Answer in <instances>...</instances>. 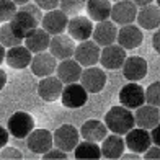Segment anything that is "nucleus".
Returning a JSON list of instances; mask_svg holds the SVG:
<instances>
[{
  "label": "nucleus",
  "instance_id": "obj_20",
  "mask_svg": "<svg viewBox=\"0 0 160 160\" xmlns=\"http://www.w3.org/2000/svg\"><path fill=\"white\" fill-rule=\"evenodd\" d=\"M134 121L137 128L142 129H152L160 122V111L158 108L154 105H142L139 108H136V114H134Z\"/></svg>",
  "mask_w": 160,
  "mask_h": 160
},
{
  "label": "nucleus",
  "instance_id": "obj_40",
  "mask_svg": "<svg viewBox=\"0 0 160 160\" xmlns=\"http://www.w3.org/2000/svg\"><path fill=\"white\" fill-rule=\"evenodd\" d=\"M152 48H154V51L157 54H160V28L152 36Z\"/></svg>",
  "mask_w": 160,
  "mask_h": 160
},
{
  "label": "nucleus",
  "instance_id": "obj_33",
  "mask_svg": "<svg viewBox=\"0 0 160 160\" xmlns=\"http://www.w3.org/2000/svg\"><path fill=\"white\" fill-rule=\"evenodd\" d=\"M145 103L160 108V82H154L145 88Z\"/></svg>",
  "mask_w": 160,
  "mask_h": 160
},
{
  "label": "nucleus",
  "instance_id": "obj_1",
  "mask_svg": "<svg viewBox=\"0 0 160 160\" xmlns=\"http://www.w3.org/2000/svg\"><path fill=\"white\" fill-rule=\"evenodd\" d=\"M105 124L108 131H111V132L126 136V132H129L136 126V121H134V114L129 108L118 105V106H111L108 110L105 116Z\"/></svg>",
  "mask_w": 160,
  "mask_h": 160
},
{
  "label": "nucleus",
  "instance_id": "obj_31",
  "mask_svg": "<svg viewBox=\"0 0 160 160\" xmlns=\"http://www.w3.org/2000/svg\"><path fill=\"white\" fill-rule=\"evenodd\" d=\"M85 5H87V0H61V2H59L61 10H62L67 17H75V15H78Z\"/></svg>",
  "mask_w": 160,
  "mask_h": 160
},
{
  "label": "nucleus",
  "instance_id": "obj_45",
  "mask_svg": "<svg viewBox=\"0 0 160 160\" xmlns=\"http://www.w3.org/2000/svg\"><path fill=\"white\" fill-rule=\"evenodd\" d=\"M13 2H15L17 5H20V7H21V5H26V3H30V0H13Z\"/></svg>",
  "mask_w": 160,
  "mask_h": 160
},
{
  "label": "nucleus",
  "instance_id": "obj_15",
  "mask_svg": "<svg viewBox=\"0 0 160 160\" xmlns=\"http://www.w3.org/2000/svg\"><path fill=\"white\" fill-rule=\"evenodd\" d=\"M28 139V149L34 154H46L49 149H52L54 144V136L49 132L48 129H33L30 136L26 137Z\"/></svg>",
  "mask_w": 160,
  "mask_h": 160
},
{
  "label": "nucleus",
  "instance_id": "obj_4",
  "mask_svg": "<svg viewBox=\"0 0 160 160\" xmlns=\"http://www.w3.org/2000/svg\"><path fill=\"white\" fill-rule=\"evenodd\" d=\"M100 54H101V46H98L95 41H80L78 46H75L74 57L82 67H92L100 62Z\"/></svg>",
  "mask_w": 160,
  "mask_h": 160
},
{
  "label": "nucleus",
  "instance_id": "obj_24",
  "mask_svg": "<svg viewBox=\"0 0 160 160\" xmlns=\"http://www.w3.org/2000/svg\"><path fill=\"white\" fill-rule=\"evenodd\" d=\"M136 20L142 30H157L160 26V7L154 3L141 7Z\"/></svg>",
  "mask_w": 160,
  "mask_h": 160
},
{
  "label": "nucleus",
  "instance_id": "obj_30",
  "mask_svg": "<svg viewBox=\"0 0 160 160\" xmlns=\"http://www.w3.org/2000/svg\"><path fill=\"white\" fill-rule=\"evenodd\" d=\"M0 42L8 49V48H13V46H20L21 42H23V39L18 38V36L13 33L10 23H5L0 26Z\"/></svg>",
  "mask_w": 160,
  "mask_h": 160
},
{
  "label": "nucleus",
  "instance_id": "obj_43",
  "mask_svg": "<svg viewBox=\"0 0 160 160\" xmlns=\"http://www.w3.org/2000/svg\"><path fill=\"white\" fill-rule=\"evenodd\" d=\"M132 2H134L137 7H145V5H150L154 0H132Z\"/></svg>",
  "mask_w": 160,
  "mask_h": 160
},
{
  "label": "nucleus",
  "instance_id": "obj_36",
  "mask_svg": "<svg viewBox=\"0 0 160 160\" xmlns=\"http://www.w3.org/2000/svg\"><path fill=\"white\" fill-rule=\"evenodd\" d=\"M59 2L61 0H34V3L39 7L41 10H46V12H49V10H56L57 7H59Z\"/></svg>",
  "mask_w": 160,
  "mask_h": 160
},
{
  "label": "nucleus",
  "instance_id": "obj_35",
  "mask_svg": "<svg viewBox=\"0 0 160 160\" xmlns=\"http://www.w3.org/2000/svg\"><path fill=\"white\" fill-rule=\"evenodd\" d=\"M42 158L44 160H57V158H61V160H65L67 158V152H64L61 150L59 147H56V149H49L46 154H42Z\"/></svg>",
  "mask_w": 160,
  "mask_h": 160
},
{
  "label": "nucleus",
  "instance_id": "obj_39",
  "mask_svg": "<svg viewBox=\"0 0 160 160\" xmlns=\"http://www.w3.org/2000/svg\"><path fill=\"white\" fill-rule=\"evenodd\" d=\"M8 129H5V128H2L0 126V150H2L5 145H7V142H8Z\"/></svg>",
  "mask_w": 160,
  "mask_h": 160
},
{
  "label": "nucleus",
  "instance_id": "obj_7",
  "mask_svg": "<svg viewBox=\"0 0 160 160\" xmlns=\"http://www.w3.org/2000/svg\"><path fill=\"white\" fill-rule=\"evenodd\" d=\"M52 136H54V145L64 152L74 150L80 141L78 129L72 124H62L61 128L56 129V132Z\"/></svg>",
  "mask_w": 160,
  "mask_h": 160
},
{
  "label": "nucleus",
  "instance_id": "obj_38",
  "mask_svg": "<svg viewBox=\"0 0 160 160\" xmlns=\"http://www.w3.org/2000/svg\"><path fill=\"white\" fill-rule=\"evenodd\" d=\"M150 137H152V144L160 147V122H158L155 128L150 129Z\"/></svg>",
  "mask_w": 160,
  "mask_h": 160
},
{
  "label": "nucleus",
  "instance_id": "obj_3",
  "mask_svg": "<svg viewBox=\"0 0 160 160\" xmlns=\"http://www.w3.org/2000/svg\"><path fill=\"white\" fill-rule=\"evenodd\" d=\"M87 100H88V92L85 90V87L78 82L74 83H67L62 90L61 95V101L65 108L70 110H77V108L85 106Z\"/></svg>",
  "mask_w": 160,
  "mask_h": 160
},
{
  "label": "nucleus",
  "instance_id": "obj_32",
  "mask_svg": "<svg viewBox=\"0 0 160 160\" xmlns=\"http://www.w3.org/2000/svg\"><path fill=\"white\" fill-rule=\"evenodd\" d=\"M17 12V3L13 0H0V23H8Z\"/></svg>",
  "mask_w": 160,
  "mask_h": 160
},
{
  "label": "nucleus",
  "instance_id": "obj_44",
  "mask_svg": "<svg viewBox=\"0 0 160 160\" xmlns=\"http://www.w3.org/2000/svg\"><path fill=\"white\" fill-rule=\"evenodd\" d=\"M5 54H7V48L0 42V64H2L5 61Z\"/></svg>",
  "mask_w": 160,
  "mask_h": 160
},
{
  "label": "nucleus",
  "instance_id": "obj_42",
  "mask_svg": "<svg viewBox=\"0 0 160 160\" xmlns=\"http://www.w3.org/2000/svg\"><path fill=\"white\" fill-rule=\"evenodd\" d=\"M5 85H7V74H5V70L0 69V92L3 90Z\"/></svg>",
  "mask_w": 160,
  "mask_h": 160
},
{
  "label": "nucleus",
  "instance_id": "obj_6",
  "mask_svg": "<svg viewBox=\"0 0 160 160\" xmlns=\"http://www.w3.org/2000/svg\"><path fill=\"white\" fill-rule=\"evenodd\" d=\"M137 5L132 0H119L113 3L110 18L116 25H131L137 18Z\"/></svg>",
  "mask_w": 160,
  "mask_h": 160
},
{
  "label": "nucleus",
  "instance_id": "obj_46",
  "mask_svg": "<svg viewBox=\"0 0 160 160\" xmlns=\"http://www.w3.org/2000/svg\"><path fill=\"white\" fill-rule=\"evenodd\" d=\"M155 2H157V5H158V7H160V0H155Z\"/></svg>",
  "mask_w": 160,
  "mask_h": 160
},
{
  "label": "nucleus",
  "instance_id": "obj_27",
  "mask_svg": "<svg viewBox=\"0 0 160 160\" xmlns=\"http://www.w3.org/2000/svg\"><path fill=\"white\" fill-rule=\"evenodd\" d=\"M80 134L85 141L92 142H101L108 136V128L103 121L100 119H88L80 128Z\"/></svg>",
  "mask_w": 160,
  "mask_h": 160
},
{
  "label": "nucleus",
  "instance_id": "obj_14",
  "mask_svg": "<svg viewBox=\"0 0 160 160\" xmlns=\"http://www.w3.org/2000/svg\"><path fill=\"white\" fill-rule=\"evenodd\" d=\"M49 52L59 61L70 59V57H74V52H75V42L70 36L54 34V38H51Z\"/></svg>",
  "mask_w": 160,
  "mask_h": 160
},
{
  "label": "nucleus",
  "instance_id": "obj_5",
  "mask_svg": "<svg viewBox=\"0 0 160 160\" xmlns=\"http://www.w3.org/2000/svg\"><path fill=\"white\" fill-rule=\"evenodd\" d=\"M8 23H10V26H12L13 33H15L18 38H21V39L25 41L26 36L30 34L34 28H38L39 20L36 18L34 15H31L30 12H26V10H23V8L20 7V10L15 13V17H13Z\"/></svg>",
  "mask_w": 160,
  "mask_h": 160
},
{
  "label": "nucleus",
  "instance_id": "obj_11",
  "mask_svg": "<svg viewBox=\"0 0 160 160\" xmlns=\"http://www.w3.org/2000/svg\"><path fill=\"white\" fill-rule=\"evenodd\" d=\"M67 31L69 36L74 41H87L92 38L93 34V23L88 17H82V15H75L69 20L67 25Z\"/></svg>",
  "mask_w": 160,
  "mask_h": 160
},
{
  "label": "nucleus",
  "instance_id": "obj_9",
  "mask_svg": "<svg viewBox=\"0 0 160 160\" xmlns=\"http://www.w3.org/2000/svg\"><path fill=\"white\" fill-rule=\"evenodd\" d=\"M126 49L119 44H110L101 49L100 54V64L108 70H118L122 67L126 61Z\"/></svg>",
  "mask_w": 160,
  "mask_h": 160
},
{
  "label": "nucleus",
  "instance_id": "obj_26",
  "mask_svg": "<svg viewBox=\"0 0 160 160\" xmlns=\"http://www.w3.org/2000/svg\"><path fill=\"white\" fill-rule=\"evenodd\" d=\"M101 157L103 158H121V155L124 154L126 149V142L119 134H111L106 136L101 141Z\"/></svg>",
  "mask_w": 160,
  "mask_h": 160
},
{
  "label": "nucleus",
  "instance_id": "obj_37",
  "mask_svg": "<svg viewBox=\"0 0 160 160\" xmlns=\"http://www.w3.org/2000/svg\"><path fill=\"white\" fill-rule=\"evenodd\" d=\"M144 154H145L144 155L145 160H157V158L160 160V147H158V145H150Z\"/></svg>",
  "mask_w": 160,
  "mask_h": 160
},
{
  "label": "nucleus",
  "instance_id": "obj_34",
  "mask_svg": "<svg viewBox=\"0 0 160 160\" xmlns=\"http://www.w3.org/2000/svg\"><path fill=\"white\" fill-rule=\"evenodd\" d=\"M5 158H10V160H20V158H23V154L18 150V149H15V147H5L0 150V160H5Z\"/></svg>",
  "mask_w": 160,
  "mask_h": 160
},
{
  "label": "nucleus",
  "instance_id": "obj_47",
  "mask_svg": "<svg viewBox=\"0 0 160 160\" xmlns=\"http://www.w3.org/2000/svg\"><path fill=\"white\" fill-rule=\"evenodd\" d=\"M110 2H119V0H110Z\"/></svg>",
  "mask_w": 160,
  "mask_h": 160
},
{
  "label": "nucleus",
  "instance_id": "obj_21",
  "mask_svg": "<svg viewBox=\"0 0 160 160\" xmlns=\"http://www.w3.org/2000/svg\"><path fill=\"white\" fill-rule=\"evenodd\" d=\"M64 90V83L61 82L59 77H42L41 82L38 83V95L44 101H54L61 98Z\"/></svg>",
  "mask_w": 160,
  "mask_h": 160
},
{
  "label": "nucleus",
  "instance_id": "obj_25",
  "mask_svg": "<svg viewBox=\"0 0 160 160\" xmlns=\"http://www.w3.org/2000/svg\"><path fill=\"white\" fill-rule=\"evenodd\" d=\"M25 44L33 54L48 51L49 44H51V34L44 30V28H34V30L25 38Z\"/></svg>",
  "mask_w": 160,
  "mask_h": 160
},
{
  "label": "nucleus",
  "instance_id": "obj_16",
  "mask_svg": "<svg viewBox=\"0 0 160 160\" xmlns=\"http://www.w3.org/2000/svg\"><path fill=\"white\" fill-rule=\"evenodd\" d=\"M122 75H124L129 82H139L145 75H147V61L141 56H131L126 57L124 64H122Z\"/></svg>",
  "mask_w": 160,
  "mask_h": 160
},
{
  "label": "nucleus",
  "instance_id": "obj_23",
  "mask_svg": "<svg viewBox=\"0 0 160 160\" xmlns=\"http://www.w3.org/2000/svg\"><path fill=\"white\" fill-rule=\"evenodd\" d=\"M31 54L33 52L26 46H21V44L13 46V48H8V51H7L5 61L12 69H26L31 64V59H33Z\"/></svg>",
  "mask_w": 160,
  "mask_h": 160
},
{
  "label": "nucleus",
  "instance_id": "obj_19",
  "mask_svg": "<svg viewBox=\"0 0 160 160\" xmlns=\"http://www.w3.org/2000/svg\"><path fill=\"white\" fill-rule=\"evenodd\" d=\"M93 41L98 46H110L116 42L118 38V28H116L114 21L105 20V21H98V25L93 28Z\"/></svg>",
  "mask_w": 160,
  "mask_h": 160
},
{
  "label": "nucleus",
  "instance_id": "obj_10",
  "mask_svg": "<svg viewBox=\"0 0 160 160\" xmlns=\"http://www.w3.org/2000/svg\"><path fill=\"white\" fill-rule=\"evenodd\" d=\"M119 103L129 110H136L145 103V90L136 82L124 85L119 92Z\"/></svg>",
  "mask_w": 160,
  "mask_h": 160
},
{
  "label": "nucleus",
  "instance_id": "obj_2",
  "mask_svg": "<svg viewBox=\"0 0 160 160\" xmlns=\"http://www.w3.org/2000/svg\"><path fill=\"white\" fill-rule=\"evenodd\" d=\"M8 132L17 137V139H26L30 132L34 129V119L30 113L26 111H15L7 122Z\"/></svg>",
  "mask_w": 160,
  "mask_h": 160
},
{
  "label": "nucleus",
  "instance_id": "obj_18",
  "mask_svg": "<svg viewBox=\"0 0 160 160\" xmlns=\"http://www.w3.org/2000/svg\"><path fill=\"white\" fill-rule=\"evenodd\" d=\"M30 65H31V70H33L34 75L48 77V75H52L54 70L57 69V59L51 52L42 51V52L34 54Z\"/></svg>",
  "mask_w": 160,
  "mask_h": 160
},
{
  "label": "nucleus",
  "instance_id": "obj_13",
  "mask_svg": "<svg viewBox=\"0 0 160 160\" xmlns=\"http://www.w3.org/2000/svg\"><path fill=\"white\" fill-rule=\"evenodd\" d=\"M142 39H144L142 28L131 23V25H122L118 30V38H116V42L128 51V49L139 48L142 44Z\"/></svg>",
  "mask_w": 160,
  "mask_h": 160
},
{
  "label": "nucleus",
  "instance_id": "obj_22",
  "mask_svg": "<svg viewBox=\"0 0 160 160\" xmlns=\"http://www.w3.org/2000/svg\"><path fill=\"white\" fill-rule=\"evenodd\" d=\"M57 77L61 78V82L64 85L67 83H74L80 80V75H82V65H80L75 59H64L57 64Z\"/></svg>",
  "mask_w": 160,
  "mask_h": 160
},
{
  "label": "nucleus",
  "instance_id": "obj_12",
  "mask_svg": "<svg viewBox=\"0 0 160 160\" xmlns=\"http://www.w3.org/2000/svg\"><path fill=\"white\" fill-rule=\"evenodd\" d=\"M124 142H126V147L131 152H136V154H144V152L152 145V137H150L149 129H142V128L134 129L132 128L129 132H126Z\"/></svg>",
  "mask_w": 160,
  "mask_h": 160
},
{
  "label": "nucleus",
  "instance_id": "obj_29",
  "mask_svg": "<svg viewBox=\"0 0 160 160\" xmlns=\"http://www.w3.org/2000/svg\"><path fill=\"white\" fill-rule=\"evenodd\" d=\"M74 155L77 160L80 158H101V147L97 142L92 141H85V142H78L77 147L74 149Z\"/></svg>",
  "mask_w": 160,
  "mask_h": 160
},
{
  "label": "nucleus",
  "instance_id": "obj_28",
  "mask_svg": "<svg viewBox=\"0 0 160 160\" xmlns=\"http://www.w3.org/2000/svg\"><path fill=\"white\" fill-rule=\"evenodd\" d=\"M111 2L110 0H87V13L93 21H105L111 15Z\"/></svg>",
  "mask_w": 160,
  "mask_h": 160
},
{
  "label": "nucleus",
  "instance_id": "obj_17",
  "mask_svg": "<svg viewBox=\"0 0 160 160\" xmlns=\"http://www.w3.org/2000/svg\"><path fill=\"white\" fill-rule=\"evenodd\" d=\"M69 25V18L62 10H49L41 20V26L51 34H62L65 30H67Z\"/></svg>",
  "mask_w": 160,
  "mask_h": 160
},
{
  "label": "nucleus",
  "instance_id": "obj_8",
  "mask_svg": "<svg viewBox=\"0 0 160 160\" xmlns=\"http://www.w3.org/2000/svg\"><path fill=\"white\" fill-rule=\"evenodd\" d=\"M80 83L85 87V90L88 93H100L106 85V74L103 69L100 67H85L80 75Z\"/></svg>",
  "mask_w": 160,
  "mask_h": 160
},
{
  "label": "nucleus",
  "instance_id": "obj_41",
  "mask_svg": "<svg viewBox=\"0 0 160 160\" xmlns=\"http://www.w3.org/2000/svg\"><path fill=\"white\" fill-rule=\"evenodd\" d=\"M121 158H122V160H139L141 157L137 155L136 152H131V154H122Z\"/></svg>",
  "mask_w": 160,
  "mask_h": 160
}]
</instances>
